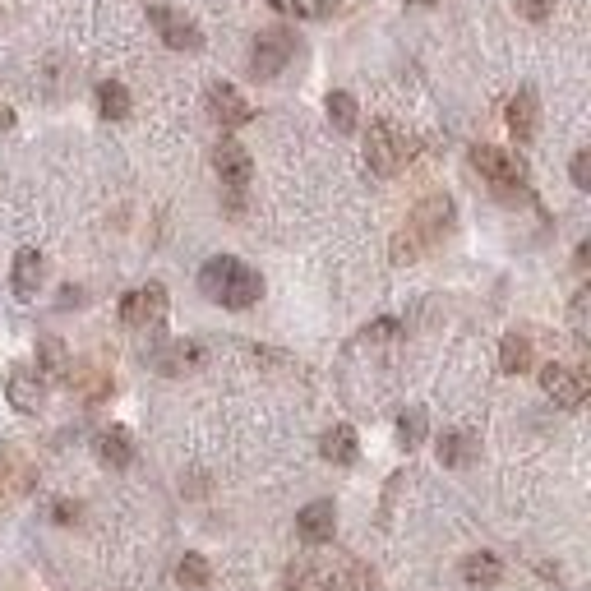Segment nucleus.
<instances>
[{
    "label": "nucleus",
    "mask_w": 591,
    "mask_h": 591,
    "mask_svg": "<svg viewBox=\"0 0 591 591\" xmlns=\"http://www.w3.org/2000/svg\"><path fill=\"white\" fill-rule=\"evenodd\" d=\"M153 365L162 374H190L204 365V347H199V342H167V347L153 356Z\"/></svg>",
    "instance_id": "nucleus-16"
},
{
    "label": "nucleus",
    "mask_w": 591,
    "mask_h": 591,
    "mask_svg": "<svg viewBox=\"0 0 591 591\" xmlns=\"http://www.w3.org/2000/svg\"><path fill=\"white\" fill-rule=\"evenodd\" d=\"M199 291H204L208 301L227 305V310H250V305L264 296V278H259L250 264H241L236 254H213V259L199 268Z\"/></svg>",
    "instance_id": "nucleus-1"
},
{
    "label": "nucleus",
    "mask_w": 591,
    "mask_h": 591,
    "mask_svg": "<svg viewBox=\"0 0 591 591\" xmlns=\"http://www.w3.org/2000/svg\"><path fill=\"white\" fill-rule=\"evenodd\" d=\"M324 591H374V573L365 564H342L328 573Z\"/></svg>",
    "instance_id": "nucleus-24"
},
{
    "label": "nucleus",
    "mask_w": 591,
    "mask_h": 591,
    "mask_svg": "<svg viewBox=\"0 0 591 591\" xmlns=\"http://www.w3.org/2000/svg\"><path fill=\"white\" fill-rule=\"evenodd\" d=\"M208 116H213L222 130H236V125H250L254 121V107L241 97V88L213 84V88H208Z\"/></svg>",
    "instance_id": "nucleus-10"
},
{
    "label": "nucleus",
    "mask_w": 591,
    "mask_h": 591,
    "mask_svg": "<svg viewBox=\"0 0 591 591\" xmlns=\"http://www.w3.org/2000/svg\"><path fill=\"white\" fill-rule=\"evenodd\" d=\"M0 130H14V111L0 102Z\"/></svg>",
    "instance_id": "nucleus-34"
},
{
    "label": "nucleus",
    "mask_w": 591,
    "mask_h": 591,
    "mask_svg": "<svg viewBox=\"0 0 591 591\" xmlns=\"http://www.w3.org/2000/svg\"><path fill=\"white\" fill-rule=\"evenodd\" d=\"M476 453H481V444H476V435H467V430H448V435L439 439V462H444V467H471Z\"/></svg>",
    "instance_id": "nucleus-19"
},
{
    "label": "nucleus",
    "mask_w": 591,
    "mask_h": 591,
    "mask_svg": "<svg viewBox=\"0 0 591 591\" xmlns=\"http://www.w3.org/2000/svg\"><path fill=\"white\" fill-rule=\"evenodd\" d=\"M97 458H102V467H116L125 471L134 462V439L125 425H107L102 435H97Z\"/></svg>",
    "instance_id": "nucleus-15"
},
{
    "label": "nucleus",
    "mask_w": 591,
    "mask_h": 591,
    "mask_svg": "<svg viewBox=\"0 0 591 591\" xmlns=\"http://www.w3.org/2000/svg\"><path fill=\"white\" fill-rule=\"evenodd\" d=\"M42 278H47V259H42V254H37V250H19V254H14L10 282H14V296H19V301H33L37 287H42Z\"/></svg>",
    "instance_id": "nucleus-14"
},
{
    "label": "nucleus",
    "mask_w": 591,
    "mask_h": 591,
    "mask_svg": "<svg viewBox=\"0 0 591 591\" xmlns=\"http://www.w3.org/2000/svg\"><path fill=\"white\" fill-rule=\"evenodd\" d=\"M162 319H167V287L162 282H148V287H134L121 296L125 328H157Z\"/></svg>",
    "instance_id": "nucleus-6"
},
{
    "label": "nucleus",
    "mask_w": 591,
    "mask_h": 591,
    "mask_svg": "<svg viewBox=\"0 0 591 591\" xmlns=\"http://www.w3.org/2000/svg\"><path fill=\"white\" fill-rule=\"evenodd\" d=\"M411 157V139L402 130H393L388 121H374L370 134H365V162H370V171H379V176H398L402 162Z\"/></svg>",
    "instance_id": "nucleus-3"
},
{
    "label": "nucleus",
    "mask_w": 591,
    "mask_h": 591,
    "mask_svg": "<svg viewBox=\"0 0 591 591\" xmlns=\"http://www.w3.org/2000/svg\"><path fill=\"white\" fill-rule=\"evenodd\" d=\"M425 430H430V421H425V411L421 407H411V411H402L398 416V439H402V448H416L425 439Z\"/></svg>",
    "instance_id": "nucleus-26"
},
{
    "label": "nucleus",
    "mask_w": 591,
    "mask_h": 591,
    "mask_svg": "<svg viewBox=\"0 0 591 591\" xmlns=\"http://www.w3.org/2000/svg\"><path fill=\"white\" fill-rule=\"evenodd\" d=\"M148 19H153L157 37H162L171 51H199V47H204V33H199V24H194L185 10H171V5H153V10H148Z\"/></svg>",
    "instance_id": "nucleus-7"
},
{
    "label": "nucleus",
    "mask_w": 591,
    "mask_h": 591,
    "mask_svg": "<svg viewBox=\"0 0 591 591\" xmlns=\"http://www.w3.org/2000/svg\"><path fill=\"white\" fill-rule=\"evenodd\" d=\"M398 333V319H379V324L365 328V338H393Z\"/></svg>",
    "instance_id": "nucleus-32"
},
{
    "label": "nucleus",
    "mask_w": 591,
    "mask_h": 591,
    "mask_svg": "<svg viewBox=\"0 0 591 591\" xmlns=\"http://www.w3.org/2000/svg\"><path fill=\"white\" fill-rule=\"evenodd\" d=\"M287 10H296V19H333L338 0H287Z\"/></svg>",
    "instance_id": "nucleus-28"
},
{
    "label": "nucleus",
    "mask_w": 591,
    "mask_h": 591,
    "mask_svg": "<svg viewBox=\"0 0 591 591\" xmlns=\"http://www.w3.org/2000/svg\"><path fill=\"white\" fill-rule=\"evenodd\" d=\"M513 5H518V14L527 24H545L555 14V0H513Z\"/></svg>",
    "instance_id": "nucleus-29"
},
{
    "label": "nucleus",
    "mask_w": 591,
    "mask_h": 591,
    "mask_svg": "<svg viewBox=\"0 0 591 591\" xmlns=\"http://www.w3.org/2000/svg\"><path fill=\"white\" fill-rule=\"evenodd\" d=\"M319 453H324L333 467H351V462L361 458L356 430H351V425H333V430H324V439H319Z\"/></svg>",
    "instance_id": "nucleus-17"
},
{
    "label": "nucleus",
    "mask_w": 591,
    "mask_h": 591,
    "mask_svg": "<svg viewBox=\"0 0 591 591\" xmlns=\"http://www.w3.org/2000/svg\"><path fill=\"white\" fill-rule=\"evenodd\" d=\"M573 328H578V338H582V328H587V291L573 296Z\"/></svg>",
    "instance_id": "nucleus-31"
},
{
    "label": "nucleus",
    "mask_w": 591,
    "mask_h": 591,
    "mask_svg": "<svg viewBox=\"0 0 591 591\" xmlns=\"http://www.w3.org/2000/svg\"><path fill=\"white\" fill-rule=\"evenodd\" d=\"M208 578H213V568H208L204 555H185L181 564H176V582H181V587H190V591H204Z\"/></svg>",
    "instance_id": "nucleus-25"
},
{
    "label": "nucleus",
    "mask_w": 591,
    "mask_h": 591,
    "mask_svg": "<svg viewBox=\"0 0 591 591\" xmlns=\"http://www.w3.org/2000/svg\"><path fill=\"white\" fill-rule=\"evenodd\" d=\"M5 398L19 411H37L47 402V379H42L33 365H14V370L5 374Z\"/></svg>",
    "instance_id": "nucleus-11"
},
{
    "label": "nucleus",
    "mask_w": 591,
    "mask_h": 591,
    "mask_svg": "<svg viewBox=\"0 0 591 591\" xmlns=\"http://www.w3.org/2000/svg\"><path fill=\"white\" fill-rule=\"evenodd\" d=\"M291 56H296V33L291 28H268L250 47V74L254 79H278Z\"/></svg>",
    "instance_id": "nucleus-4"
},
{
    "label": "nucleus",
    "mask_w": 591,
    "mask_h": 591,
    "mask_svg": "<svg viewBox=\"0 0 591 591\" xmlns=\"http://www.w3.org/2000/svg\"><path fill=\"white\" fill-rule=\"evenodd\" d=\"M471 167L481 171V176L495 185L499 194L522 190V181H527V167H522V157H513L508 148H495V144H476V148H471Z\"/></svg>",
    "instance_id": "nucleus-5"
},
{
    "label": "nucleus",
    "mask_w": 591,
    "mask_h": 591,
    "mask_svg": "<svg viewBox=\"0 0 591 591\" xmlns=\"http://www.w3.org/2000/svg\"><path fill=\"white\" fill-rule=\"evenodd\" d=\"M213 171L222 176V185H227V190L241 194L245 185H250V176H254V157L245 153V144H236V139H222V144L213 148Z\"/></svg>",
    "instance_id": "nucleus-9"
},
{
    "label": "nucleus",
    "mask_w": 591,
    "mask_h": 591,
    "mask_svg": "<svg viewBox=\"0 0 591 591\" xmlns=\"http://www.w3.org/2000/svg\"><path fill=\"white\" fill-rule=\"evenodd\" d=\"M0 471L14 476V490H28V481H33V471H28V462H24L19 448H0Z\"/></svg>",
    "instance_id": "nucleus-27"
},
{
    "label": "nucleus",
    "mask_w": 591,
    "mask_h": 591,
    "mask_svg": "<svg viewBox=\"0 0 591 591\" xmlns=\"http://www.w3.org/2000/svg\"><path fill=\"white\" fill-rule=\"evenodd\" d=\"M462 578H467L471 587H495V582L504 578V564H499V555H490V550H476V555L462 559Z\"/></svg>",
    "instance_id": "nucleus-21"
},
{
    "label": "nucleus",
    "mask_w": 591,
    "mask_h": 591,
    "mask_svg": "<svg viewBox=\"0 0 591 591\" xmlns=\"http://www.w3.org/2000/svg\"><path fill=\"white\" fill-rule=\"evenodd\" d=\"M508 130H513V139H518V144H531V139H536V130H541V102H536V93H531V88H522V93L508 102Z\"/></svg>",
    "instance_id": "nucleus-13"
},
{
    "label": "nucleus",
    "mask_w": 591,
    "mask_h": 591,
    "mask_svg": "<svg viewBox=\"0 0 591 591\" xmlns=\"http://www.w3.org/2000/svg\"><path fill=\"white\" fill-rule=\"evenodd\" d=\"M568 171H573V185H578V190H591V153H587V148L573 157V167H568Z\"/></svg>",
    "instance_id": "nucleus-30"
},
{
    "label": "nucleus",
    "mask_w": 591,
    "mask_h": 591,
    "mask_svg": "<svg viewBox=\"0 0 591 591\" xmlns=\"http://www.w3.org/2000/svg\"><path fill=\"white\" fill-rule=\"evenodd\" d=\"M268 10H278V14H287V0H264Z\"/></svg>",
    "instance_id": "nucleus-35"
},
{
    "label": "nucleus",
    "mask_w": 591,
    "mask_h": 591,
    "mask_svg": "<svg viewBox=\"0 0 591 591\" xmlns=\"http://www.w3.org/2000/svg\"><path fill=\"white\" fill-rule=\"evenodd\" d=\"M305 573H310V564H291V568H287V587H291V591L305 587Z\"/></svg>",
    "instance_id": "nucleus-33"
},
{
    "label": "nucleus",
    "mask_w": 591,
    "mask_h": 591,
    "mask_svg": "<svg viewBox=\"0 0 591 591\" xmlns=\"http://www.w3.org/2000/svg\"><path fill=\"white\" fill-rule=\"evenodd\" d=\"M453 227V199L448 194H430L411 208L407 227L393 236V264H416L430 245L444 241V231Z\"/></svg>",
    "instance_id": "nucleus-2"
},
{
    "label": "nucleus",
    "mask_w": 591,
    "mask_h": 591,
    "mask_svg": "<svg viewBox=\"0 0 591 591\" xmlns=\"http://www.w3.org/2000/svg\"><path fill=\"white\" fill-rule=\"evenodd\" d=\"M531 338L527 333H504V342H499V370L504 374H527L531 370Z\"/></svg>",
    "instance_id": "nucleus-20"
},
{
    "label": "nucleus",
    "mask_w": 591,
    "mask_h": 591,
    "mask_svg": "<svg viewBox=\"0 0 591 591\" xmlns=\"http://www.w3.org/2000/svg\"><path fill=\"white\" fill-rule=\"evenodd\" d=\"M328 121H333V130L338 134H356V125H361V107H356V97L351 93H328Z\"/></svg>",
    "instance_id": "nucleus-22"
},
{
    "label": "nucleus",
    "mask_w": 591,
    "mask_h": 591,
    "mask_svg": "<svg viewBox=\"0 0 591 591\" xmlns=\"http://www.w3.org/2000/svg\"><path fill=\"white\" fill-rule=\"evenodd\" d=\"M296 531H301V541H310V545L333 541V531H338V508L328 504V499H314V504H305L301 513H296Z\"/></svg>",
    "instance_id": "nucleus-12"
},
{
    "label": "nucleus",
    "mask_w": 591,
    "mask_h": 591,
    "mask_svg": "<svg viewBox=\"0 0 591 591\" xmlns=\"http://www.w3.org/2000/svg\"><path fill=\"white\" fill-rule=\"evenodd\" d=\"M37 374L42 379H70V347L61 338H37Z\"/></svg>",
    "instance_id": "nucleus-18"
},
{
    "label": "nucleus",
    "mask_w": 591,
    "mask_h": 591,
    "mask_svg": "<svg viewBox=\"0 0 591 591\" xmlns=\"http://www.w3.org/2000/svg\"><path fill=\"white\" fill-rule=\"evenodd\" d=\"M97 111L107 116V121H125L130 116V88L107 79V84H97Z\"/></svg>",
    "instance_id": "nucleus-23"
},
{
    "label": "nucleus",
    "mask_w": 591,
    "mask_h": 591,
    "mask_svg": "<svg viewBox=\"0 0 591 591\" xmlns=\"http://www.w3.org/2000/svg\"><path fill=\"white\" fill-rule=\"evenodd\" d=\"M541 388H545V398L555 402V407H568V411L587 402V374L573 370V365L550 361L541 370Z\"/></svg>",
    "instance_id": "nucleus-8"
},
{
    "label": "nucleus",
    "mask_w": 591,
    "mask_h": 591,
    "mask_svg": "<svg viewBox=\"0 0 591 591\" xmlns=\"http://www.w3.org/2000/svg\"><path fill=\"white\" fill-rule=\"evenodd\" d=\"M416 5H435V0H416Z\"/></svg>",
    "instance_id": "nucleus-36"
}]
</instances>
